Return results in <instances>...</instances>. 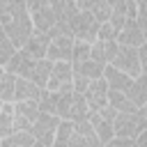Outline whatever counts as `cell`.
<instances>
[{"mask_svg":"<svg viewBox=\"0 0 147 147\" xmlns=\"http://www.w3.org/2000/svg\"><path fill=\"white\" fill-rule=\"evenodd\" d=\"M106 145L108 147H131V145H136V140L133 138H124V136H113Z\"/></svg>","mask_w":147,"mask_h":147,"instance_id":"cell-34","label":"cell"},{"mask_svg":"<svg viewBox=\"0 0 147 147\" xmlns=\"http://www.w3.org/2000/svg\"><path fill=\"white\" fill-rule=\"evenodd\" d=\"M90 11H92V16H94L99 23H103V21H108V18H110V7H108V2H106V0H99Z\"/></svg>","mask_w":147,"mask_h":147,"instance_id":"cell-31","label":"cell"},{"mask_svg":"<svg viewBox=\"0 0 147 147\" xmlns=\"http://www.w3.org/2000/svg\"><path fill=\"white\" fill-rule=\"evenodd\" d=\"M74 41H76V37L71 32L53 34L51 37V44H48V51H46V57L48 60H71Z\"/></svg>","mask_w":147,"mask_h":147,"instance_id":"cell-10","label":"cell"},{"mask_svg":"<svg viewBox=\"0 0 147 147\" xmlns=\"http://www.w3.org/2000/svg\"><path fill=\"white\" fill-rule=\"evenodd\" d=\"M140 113H142V115H145V119H147V103H142V106H140Z\"/></svg>","mask_w":147,"mask_h":147,"instance_id":"cell-38","label":"cell"},{"mask_svg":"<svg viewBox=\"0 0 147 147\" xmlns=\"http://www.w3.org/2000/svg\"><path fill=\"white\" fill-rule=\"evenodd\" d=\"M87 119L92 122V126H94V133H96V138H99V142L101 145H106L113 136H115V131H113V122H108V119H103L96 110H90L87 113Z\"/></svg>","mask_w":147,"mask_h":147,"instance_id":"cell-19","label":"cell"},{"mask_svg":"<svg viewBox=\"0 0 147 147\" xmlns=\"http://www.w3.org/2000/svg\"><path fill=\"white\" fill-rule=\"evenodd\" d=\"M2 76H5V67H0V83H2Z\"/></svg>","mask_w":147,"mask_h":147,"instance_id":"cell-39","label":"cell"},{"mask_svg":"<svg viewBox=\"0 0 147 147\" xmlns=\"http://www.w3.org/2000/svg\"><path fill=\"white\" fill-rule=\"evenodd\" d=\"M108 106H113L117 113H122V110H136L133 101L122 90H108Z\"/></svg>","mask_w":147,"mask_h":147,"instance_id":"cell-23","label":"cell"},{"mask_svg":"<svg viewBox=\"0 0 147 147\" xmlns=\"http://www.w3.org/2000/svg\"><path fill=\"white\" fill-rule=\"evenodd\" d=\"M34 60H37V57H32L25 48H16V53H14V55L7 60V64H5V71H9V74H14V76H25V78H28Z\"/></svg>","mask_w":147,"mask_h":147,"instance_id":"cell-13","label":"cell"},{"mask_svg":"<svg viewBox=\"0 0 147 147\" xmlns=\"http://www.w3.org/2000/svg\"><path fill=\"white\" fill-rule=\"evenodd\" d=\"M71 92H57V101H55V115L60 119H71Z\"/></svg>","mask_w":147,"mask_h":147,"instance_id":"cell-25","label":"cell"},{"mask_svg":"<svg viewBox=\"0 0 147 147\" xmlns=\"http://www.w3.org/2000/svg\"><path fill=\"white\" fill-rule=\"evenodd\" d=\"M147 126V119H145V115L140 113V108H136V110H122V113H117L115 115V119H113V131H115V136H124V138H138V133L142 131Z\"/></svg>","mask_w":147,"mask_h":147,"instance_id":"cell-4","label":"cell"},{"mask_svg":"<svg viewBox=\"0 0 147 147\" xmlns=\"http://www.w3.org/2000/svg\"><path fill=\"white\" fill-rule=\"evenodd\" d=\"M51 69H53V60L39 57V60H34V64H32L28 78L34 80L39 87H46V83H48V78H51Z\"/></svg>","mask_w":147,"mask_h":147,"instance_id":"cell-20","label":"cell"},{"mask_svg":"<svg viewBox=\"0 0 147 147\" xmlns=\"http://www.w3.org/2000/svg\"><path fill=\"white\" fill-rule=\"evenodd\" d=\"M126 96L133 101L136 108H140L142 103H147V74H145V71L138 74V76L131 80V85H129V90H126Z\"/></svg>","mask_w":147,"mask_h":147,"instance_id":"cell-18","label":"cell"},{"mask_svg":"<svg viewBox=\"0 0 147 147\" xmlns=\"http://www.w3.org/2000/svg\"><path fill=\"white\" fill-rule=\"evenodd\" d=\"M108 64L122 69V71L129 74L131 78H136L138 74H142V69H140V57H138V48H133V46H122V44H119L113 62H108Z\"/></svg>","mask_w":147,"mask_h":147,"instance_id":"cell-8","label":"cell"},{"mask_svg":"<svg viewBox=\"0 0 147 147\" xmlns=\"http://www.w3.org/2000/svg\"><path fill=\"white\" fill-rule=\"evenodd\" d=\"M117 48H119L117 39H94V41H92L90 57L99 60L101 64H108V62H113V57H115Z\"/></svg>","mask_w":147,"mask_h":147,"instance_id":"cell-14","label":"cell"},{"mask_svg":"<svg viewBox=\"0 0 147 147\" xmlns=\"http://www.w3.org/2000/svg\"><path fill=\"white\" fill-rule=\"evenodd\" d=\"M48 44H51V34L48 32H41V30H34L28 39H25V44L21 46V48H25L32 57H46V51H48Z\"/></svg>","mask_w":147,"mask_h":147,"instance_id":"cell-15","label":"cell"},{"mask_svg":"<svg viewBox=\"0 0 147 147\" xmlns=\"http://www.w3.org/2000/svg\"><path fill=\"white\" fill-rule=\"evenodd\" d=\"M136 145H147V126L138 133V138H136Z\"/></svg>","mask_w":147,"mask_h":147,"instance_id":"cell-37","label":"cell"},{"mask_svg":"<svg viewBox=\"0 0 147 147\" xmlns=\"http://www.w3.org/2000/svg\"><path fill=\"white\" fill-rule=\"evenodd\" d=\"M2 103H5V101H2V99H0V108H2Z\"/></svg>","mask_w":147,"mask_h":147,"instance_id":"cell-40","label":"cell"},{"mask_svg":"<svg viewBox=\"0 0 147 147\" xmlns=\"http://www.w3.org/2000/svg\"><path fill=\"white\" fill-rule=\"evenodd\" d=\"M14 90H16V76L5 71L2 83H0V99L2 101H14Z\"/></svg>","mask_w":147,"mask_h":147,"instance_id":"cell-28","label":"cell"},{"mask_svg":"<svg viewBox=\"0 0 147 147\" xmlns=\"http://www.w3.org/2000/svg\"><path fill=\"white\" fill-rule=\"evenodd\" d=\"M71 76H74L71 60H53V69H51V78L46 83V90H53V92H69V90H74Z\"/></svg>","mask_w":147,"mask_h":147,"instance_id":"cell-6","label":"cell"},{"mask_svg":"<svg viewBox=\"0 0 147 147\" xmlns=\"http://www.w3.org/2000/svg\"><path fill=\"white\" fill-rule=\"evenodd\" d=\"M71 83H74V90H76V92H85V87L90 85V78H87V76H83V74H76V71H74Z\"/></svg>","mask_w":147,"mask_h":147,"instance_id":"cell-33","label":"cell"},{"mask_svg":"<svg viewBox=\"0 0 147 147\" xmlns=\"http://www.w3.org/2000/svg\"><path fill=\"white\" fill-rule=\"evenodd\" d=\"M0 67H2V64H0Z\"/></svg>","mask_w":147,"mask_h":147,"instance_id":"cell-41","label":"cell"},{"mask_svg":"<svg viewBox=\"0 0 147 147\" xmlns=\"http://www.w3.org/2000/svg\"><path fill=\"white\" fill-rule=\"evenodd\" d=\"M96 39H117V30L110 25V21H103V23L99 25Z\"/></svg>","mask_w":147,"mask_h":147,"instance_id":"cell-32","label":"cell"},{"mask_svg":"<svg viewBox=\"0 0 147 147\" xmlns=\"http://www.w3.org/2000/svg\"><path fill=\"white\" fill-rule=\"evenodd\" d=\"M71 64H74V71H76V74H83V76H87L90 80L99 78V76L103 74V67H106V64H101V62L94 60V57H87V60H80V62H71Z\"/></svg>","mask_w":147,"mask_h":147,"instance_id":"cell-22","label":"cell"},{"mask_svg":"<svg viewBox=\"0 0 147 147\" xmlns=\"http://www.w3.org/2000/svg\"><path fill=\"white\" fill-rule=\"evenodd\" d=\"M101 76H103V80L108 83V90H122V92H126L129 85H131V80H133L129 74H124L122 69H117V67H113V64H106Z\"/></svg>","mask_w":147,"mask_h":147,"instance_id":"cell-16","label":"cell"},{"mask_svg":"<svg viewBox=\"0 0 147 147\" xmlns=\"http://www.w3.org/2000/svg\"><path fill=\"white\" fill-rule=\"evenodd\" d=\"M16 48H18V46L11 41V37L0 28V64H2V67H5V64H7V60L16 53Z\"/></svg>","mask_w":147,"mask_h":147,"instance_id":"cell-27","label":"cell"},{"mask_svg":"<svg viewBox=\"0 0 147 147\" xmlns=\"http://www.w3.org/2000/svg\"><path fill=\"white\" fill-rule=\"evenodd\" d=\"M41 92H44V87H39L34 80H30V78H25V76H16L14 101H16V99H32V101H39V99H41Z\"/></svg>","mask_w":147,"mask_h":147,"instance_id":"cell-17","label":"cell"},{"mask_svg":"<svg viewBox=\"0 0 147 147\" xmlns=\"http://www.w3.org/2000/svg\"><path fill=\"white\" fill-rule=\"evenodd\" d=\"M67 147H101V142L94 133V126L87 117L85 119H74V131H71V138H69Z\"/></svg>","mask_w":147,"mask_h":147,"instance_id":"cell-7","label":"cell"},{"mask_svg":"<svg viewBox=\"0 0 147 147\" xmlns=\"http://www.w3.org/2000/svg\"><path fill=\"white\" fill-rule=\"evenodd\" d=\"M138 57H140V69L147 74V41H142L138 46Z\"/></svg>","mask_w":147,"mask_h":147,"instance_id":"cell-35","label":"cell"},{"mask_svg":"<svg viewBox=\"0 0 147 147\" xmlns=\"http://www.w3.org/2000/svg\"><path fill=\"white\" fill-rule=\"evenodd\" d=\"M71 131H74V119H60L57 129H55V147H67L69 138H71Z\"/></svg>","mask_w":147,"mask_h":147,"instance_id":"cell-26","label":"cell"},{"mask_svg":"<svg viewBox=\"0 0 147 147\" xmlns=\"http://www.w3.org/2000/svg\"><path fill=\"white\" fill-rule=\"evenodd\" d=\"M87 113H90V108H87V101H85L83 92L74 90L71 92V119H85Z\"/></svg>","mask_w":147,"mask_h":147,"instance_id":"cell-24","label":"cell"},{"mask_svg":"<svg viewBox=\"0 0 147 147\" xmlns=\"http://www.w3.org/2000/svg\"><path fill=\"white\" fill-rule=\"evenodd\" d=\"M0 28L18 48L25 44V39L34 32L25 0H0Z\"/></svg>","mask_w":147,"mask_h":147,"instance_id":"cell-1","label":"cell"},{"mask_svg":"<svg viewBox=\"0 0 147 147\" xmlns=\"http://www.w3.org/2000/svg\"><path fill=\"white\" fill-rule=\"evenodd\" d=\"M96 113H99V115H101L103 119H108V122H113V119H115V115H117V110H115L113 106H108V103H106L103 108H99Z\"/></svg>","mask_w":147,"mask_h":147,"instance_id":"cell-36","label":"cell"},{"mask_svg":"<svg viewBox=\"0 0 147 147\" xmlns=\"http://www.w3.org/2000/svg\"><path fill=\"white\" fill-rule=\"evenodd\" d=\"M39 115V101L16 99L14 101V129H30Z\"/></svg>","mask_w":147,"mask_h":147,"instance_id":"cell-9","label":"cell"},{"mask_svg":"<svg viewBox=\"0 0 147 147\" xmlns=\"http://www.w3.org/2000/svg\"><path fill=\"white\" fill-rule=\"evenodd\" d=\"M60 21L67 23V30L76 39H85V41H94L96 39V32H99V25H101L92 16V11H85V9H76L67 18H60Z\"/></svg>","mask_w":147,"mask_h":147,"instance_id":"cell-2","label":"cell"},{"mask_svg":"<svg viewBox=\"0 0 147 147\" xmlns=\"http://www.w3.org/2000/svg\"><path fill=\"white\" fill-rule=\"evenodd\" d=\"M0 147H34V136L30 129H16L0 140Z\"/></svg>","mask_w":147,"mask_h":147,"instance_id":"cell-21","label":"cell"},{"mask_svg":"<svg viewBox=\"0 0 147 147\" xmlns=\"http://www.w3.org/2000/svg\"><path fill=\"white\" fill-rule=\"evenodd\" d=\"M25 5H28V11H30L34 30L48 32L57 23V14L51 7V0H25Z\"/></svg>","mask_w":147,"mask_h":147,"instance_id":"cell-5","label":"cell"},{"mask_svg":"<svg viewBox=\"0 0 147 147\" xmlns=\"http://www.w3.org/2000/svg\"><path fill=\"white\" fill-rule=\"evenodd\" d=\"M142 41H147V37H145V32L140 30V25L136 23V18H126L124 25H122L119 32H117V44L138 48Z\"/></svg>","mask_w":147,"mask_h":147,"instance_id":"cell-12","label":"cell"},{"mask_svg":"<svg viewBox=\"0 0 147 147\" xmlns=\"http://www.w3.org/2000/svg\"><path fill=\"white\" fill-rule=\"evenodd\" d=\"M83 96H85L90 110H99V108H103V106L108 103V83L103 80V76L90 80V85L85 87Z\"/></svg>","mask_w":147,"mask_h":147,"instance_id":"cell-11","label":"cell"},{"mask_svg":"<svg viewBox=\"0 0 147 147\" xmlns=\"http://www.w3.org/2000/svg\"><path fill=\"white\" fill-rule=\"evenodd\" d=\"M90 51H92V41H85V39H76V41H74V53H71V62H80V60H87V57H90Z\"/></svg>","mask_w":147,"mask_h":147,"instance_id":"cell-29","label":"cell"},{"mask_svg":"<svg viewBox=\"0 0 147 147\" xmlns=\"http://www.w3.org/2000/svg\"><path fill=\"white\" fill-rule=\"evenodd\" d=\"M51 7L55 9L57 21H60V18H67L71 11L78 9V7H76V0H51Z\"/></svg>","mask_w":147,"mask_h":147,"instance_id":"cell-30","label":"cell"},{"mask_svg":"<svg viewBox=\"0 0 147 147\" xmlns=\"http://www.w3.org/2000/svg\"><path fill=\"white\" fill-rule=\"evenodd\" d=\"M57 124H60V117H57L55 113L39 110L37 119H34L32 126H30V131H32V136H34V145H37V147H53Z\"/></svg>","mask_w":147,"mask_h":147,"instance_id":"cell-3","label":"cell"}]
</instances>
